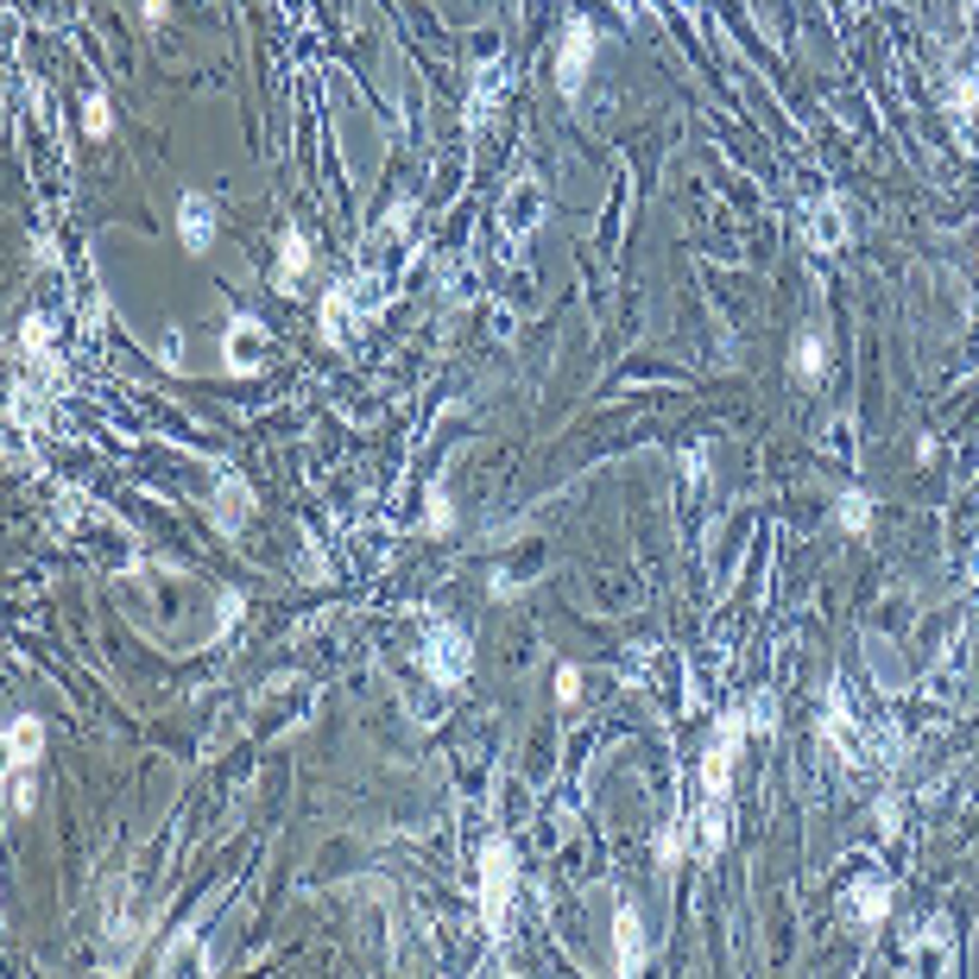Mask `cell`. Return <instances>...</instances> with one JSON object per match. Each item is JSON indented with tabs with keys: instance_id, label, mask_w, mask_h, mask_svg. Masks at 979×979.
<instances>
[{
	"instance_id": "obj_22",
	"label": "cell",
	"mask_w": 979,
	"mask_h": 979,
	"mask_svg": "<svg viewBox=\"0 0 979 979\" xmlns=\"http://www.w3.org/2000/svg\"><path fill=\"white\" fill-rule=\"evenodd\" d=\"M83 133H89V140H108V133H115V108H108V95H83Z\"/></svg>"
},
{
	"instance_id": "obj_27",
	"label": "cell",
	"mask_w": 979,
	"mask_h": 979,
	"mask_svg": "<svg viewBox=\"0 0 979 979\" xmlns=\"http://www.w3.org/2000/svg\"><path fill=\"white\" fill-rule=\"evenodd\" d=\"M240 607H247L240 594H222V632H235V625H240Z\"/></svg>"
},
{
	"instance_id": "obj_3",
	"label": "cell",
	"mask_w": 979,
	"mask_h": 979,
	"mask_svg": "<svg viewBox=\"0 0 979 979\" xmlns=\"http://www.w3.org/2000/svg\"><path fill=\"white\" fill-rule=\"evenodd\" d=\"M745 733H752L745 708H727V720H714L708 752H702V797H733V765H740Z\"/></svg>"
},
{
	"instance_id": "obj_23",
	"label": "cell",
	"mask_w": 979,
	"mask_h": 979,
	"mask_svg": "<svg viewBox=\"0 0 979 979\" xmlns=\"http://www.w3.org/2000/svg\"><path fill=\"white\" fill-rule=\"evenodd\" d=\"M922 948L942 954V967H954V942H948V917H929L922 922Z\"/></svg>"
},
{
	"instance_id": "obj_19",
	"label": "cell",
	"mask_w": 979,
	"mask_h": 979,
	"mask_svg": "<svg viewBox=\"0 0 979 979\" xmlns=\"http://www.w3.org/2000/svg\"><path fill=\"white\" fill-rule=\"evenodd\" d=\"M834 525H840L847 537H865L872 532V493H860V487L840 493V500H834Z\"/></svg>"
},
{
	"instance_id": "obj_2",
	"label": "cell",
	"mask_w": 979,
	"mask_h": 979,
	"mask_svg": "<svg viewBox=\"0 0 979 979\" xmlns=\"http://www.w3.org/2000/svg\"><path fill=\"white\" fill-rule=\"evenodd\" d=\"M423 677L437 689H462L468 683V670H475V638L462 632L455 620H430L423 625Z\"/></svg>"
},
{
	"instance_id": "obj_20",
	"label": "cell",
	"mask_w": 979,
	"mask_h": 979,
	"mask_svg": "<svg viewBox=\"0 0 979 979\" xmlns=\"http://www.w3.org/2000/svg\"><path fill=\"white\" fill-rule=\"evenodd\" d=\"M423 532H430V537H449V532H455V505H449V487H443V480H430V487H423Z\"/></svg>"
},
{
	"instance_id": "obj_7",
	"label": "cell",
	"mask_w": 979,
	"mask_h": 979,
	"mask_svg": "<svg viewBox=\"0 0 979 979\" xmlns=\"http://www.w3.org/2000/svg\"><path fill=\"white\" fill-rule=\"evenodd\" d=\"M802 240H809L815 253H840V247H847V208H840V196H815V203H809Z\"/></svg>"
},
{
	"instance_id": "obj_13",
	"label": "cell",
	"mask_w": 979,
	"mask_h": 979,
	"mask_svg": "<svg viewBox=\"0 0 979 979\" xmlns=\"http://www.w3.org/2000/svg\"><path fill=\"white\" fill-rule=\"evenodd\" d=\"M222 355H228V373H253L260 355H266V329L253 323V317H235V323H228V348H222Z\"/></svg>"
},
{
	"instance_id": "obj_6",
	"label": "cell",
	"mask_w": 979,
	"mask_h": 979,
	"mask_svg": "<svg viewBox=\"0 0 979 979\" xmlns=\"http://www.w3.org/2000/svg\"><path fill=\"white\" fill-rule=\"evenodd\" d=\"M215 235H222V203H208L203 190H190V196L178 203V240L190 247V253H208Z\"/></svg>"
},
{
	"instance_id": "obj_14",
	"label": "cell",
	"mask_w": 979,
	"mask_h": 979,
	"mask_svg": "<svg viewBox=\"0 0 979 979\" xmlns=\"http://www.w3.org/2000/svg\"><path fill=\"white\" fill-rule=\"evenodd\" d=\"M537 222H544V183H537V178H518L512 190H505V228H512V235H518V228L532 235Z\"/></svg>"
},
{
	"instance_id": "obj_4",
	"label": "cell",
	"mask_w": 979,
	"mask_h": 979,
	"mask_svg": "<svg viewBox=\"0 0 979 979\" xmlns=\"http://www.w3.org/2000/svg\"><path fill=\"white\" fill-rule=\"evenodd\" d=\"M360 297H380V285H373L367 272H355V278H342V285H335V291L323 297V317H317V335H323L329 348H342V342H348V323H355V317H373V310H380V303H360Z\"/></svg>"
},
{
	"instance_id": "obj_9",
	"label": "cell",
	"mask_w": 979,
	"mask_h": 979,
	"mask_svg": "<svg viewBox=\"0 0 979 979\" xmlns=\"http://www.w3.org/2000/svg\"><path fill=\"white\" fill-rule=\"evenodd\" d=\"M847 917L860 922V929H879L891 917V879L885 872H860L853 885H847Z\"/></svg>"
},
{
	"instance_id": "obj_29",
	"label": "cell",
	"mask_w": 979,
	"mask_h": 979,
	"mask_svg": "<svg viewBox=\"0 0 979 979\" xmlns=\"http://www.w3.org/2000/svg\"><path fill=\"white\" fill-rule=\"evenodd\" d=\"M140 13H146V26H165V13H171V0H146Z\"/></svg>"
},
{
	"instance_id": "obj_8",
	"label": "cell",
	"mask_w": 979,
	"mask_h": 979,
	"mask_svg": "<svg viewBox=\"0 0 979 979\" xmlns=\"http://www.w3.org/2000/svg\"><path fill=\"white\" fill-rule=\"evenodd\" d=\"M822 740H828L840 759H865V740H860V727H853V708H847L840 683H828V702H822Z\"/></svg>"
},
{
	"instance_id": "obj_26",
	"label": "cell",
	"mask_w": 979,
	"mask_h": 979,
	"mask_svg": "<svg viewBox=\"0 0 979 979\" xmlns=\"http://www.w3.org/2000/svg\"><path fill=\"white\" fill-rule=\"evenodd\" d=\"M487 594H493V600H512V594H518V575L493 569V575H487Z\"/></svg>"
},
{
	"instance_id": "obj_11",
	"label": "cell",
	"mask_w": 979,
	"mask_h": 979,
	"mask_svg": "<svg viewBox=\"0 0 979 979\" xmlns=\"http://www.w3.org/2000/svg\"><path fill=\"white\" fill-rule=\"evenodd\" d=\"M645 960H652L645 922H638L632 904H620V910H613V967H620V974H645Z\"/></svg>"
},
{
	"instance_id": "obj_28",
	"label": "cell",
	"mask_w": 979,
	"mask_h": 979,
	"mask_svg": "<svg viewBox=\"0 0 979 979\" xmlns=\"http://www.w3.org/2000/svg\"><path fill=\"white\" fill-rule=\"evenodd\" d=\"M582 695V677L575 670H557V702H575Z\"/></svg>"
},
{
	"instance_id": "obj_10",
	"label": "cell",
	"mask_w": 979,
	"mask_h": 979,
	"mask_svg": "<svg viewBox=\"0 0 979 979\" xmlns=\"http://www.w3.org/2000/svg\"><path fill=\"white\" fill-rule=\"evenodd\" d=\"M208 512H215V532L222 537H240L247 532V518H253V487H247L240 475H222L215 480V505H208Z\"/></svg>"
},
{
	"instance_id": "obj_25",
	"label": "cell",
	"mask_w": 979,
	"mask_h": 979,
	"mask_svg": "<svg viewBox=\"0 0 979 979\" xmlns=\"http://www.w3.org/2000/svg\"><path fill=\"white\" fill-rule=\"evenodd\" d=\"M897 822H904V802H897V797H885V802H879V834L891 840V834H897Z\"/></svg>"
},
{
	"instance_id": "obj_15",
	"label": "cell",
	"mask_w": 979,
	"mask_h": 979,
	"mask_svg": "<svg viewBox=\"0 0 979 979\" xmlns=\"http://www.w3.org/2000/svg\"><path fill=\"white\" fill-rule=\"evenodd\" d=\"M303 266H310V240H303V228H285V240H278V272H272V285L291 297L297 285H303Z\"/></svg>"
},
{
	"instance_id": "obj_5",
	"label": "cell",
	"mask_w": 979,
	"mask_h": 979,
	"mask_svg": "<svg viewBox=\"0 0 979 979\" xmlns=\"http://www.w3.org/2000/svg\"><path fill=\"white\" fill-rule=\"evenodd\" d=\"M588 70H594V26L575 13V20L563 26V45H557V89L575 102L582 83H588Z\"/></svg>"
},
{
	"instance_id": "obj_17",
	"label": "cell",
	"mask_w": 979,
	"mask_h": 979,
	"mask_svg": "<svg viewBox=\"0 0 979 979\" xmlns=\"http://www.w3.org/2000/svg\"><path fill=\"white\" fill-rule=\"evenodd\" d=\"M790 373H797L802 386H815V380L828 373V342H822L815 329H802V335H797V355H790Z\"/></svg>"
},
{
	"instance_id": "obj_16",
	"label": "cell",
	"mask_w": 979,
	"mask_h": 979,
	"mask_svg": "<svg viewBox=\"0 0 979 979\" xmlns=\"http://www.w3.org/2000/svg\"><path fill=\"white\" fill-rule=\"evenodd\" d=\"M727 828H733V809H727V797H702V834H695L702 860H720V847H727Z\"/></svg>"
},
{
	"instance_id": "obj_12",
	"label": "cell",
	"mask_w": 979,
	"mask_h": 979,
	"mask_svg": "<svg viewBox=\"0 0 979 979\" xmlns=\"http://www.w3.org/2000/svg\"><path fill=\"white\" fill-rule=\"evenodd\" d=\"M38 752H45V720H38V714L7 720V772H32Z\"/></svg>"
},
{
	"instance_id": "obj_18",
	"label": "cell",
	"mask_w": 979,
	"mask_h": 979,
	"mask_svg": "<svg viewBox=\"0 0 979 979\" xmlns=\"http://www.w3.org/2000/svg\"><path fill=\"white\" fill-rule=\"evenodd\" d=\"M948 115L954 120H974L979 115V45H974V58H967V70L948 83Z\"/></svg>"
},
{
	"instance_id": "obj_21",
	"label": "cell",
	"mask_w": 979,
	"mask_h": 979,
	"mask_svg": "<svg viewBox=\"0 0 979 979\" xmlns=\"http://www.w3.org/2000/svg\"><path fill=\"white\" fill-rule=\"evenodd\" d=\"M500 83H505V63L487 58V63H480V83H475V108H468V120H487V115H493V95H500Z\"/></svg>"
},
{
	"instance_id": "obj_24",
	"label": "cell",
	"mask_w": 979,
	"mask_h": 979,
	"mask_svg": "<svg viewBox=\"0 0 979 979\" xmlns=\"http://www.w3.org/2000/svg\"><path fill=\"white\" fill-rule=\"evenodd\" d=\"M32 797H38V790H32V772H7V809H13V815H26Z\"/></svg>"
},
{
	"instance_id": "obj_1",
	"label": "cell",
	"mask_w": 979,
	"mask_h": 979,
	"mask_svg": "<svg viewBox=\"0 0 979 979\" xmlns=\"http://www.w3.org/2000/svg\"><path fill=\"white\" fill-rule=\"evenodd\" d=\"M475 885H480V922H487V935H493V942H505L512 891H518V860H512V840H505V834H487V840H480Z\"/></svg>"
}]
</instances>
